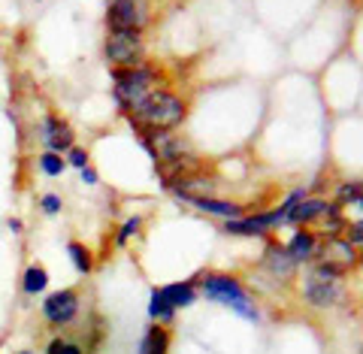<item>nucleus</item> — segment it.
Returning <instances> with one entry per match:
<instances>
[{
	"label": "nucleus",
	"instance_id": "6",
	"mask_svg": "<svg viewBox=\"0 0 363 354\" xmlns=\"http://www.w3.org/2000/svg\"><path fill=\"white\" fill-rule=\"evenodd\" d=\"M106 25L109 31H143L149 25V0H109Z\"/></svg>",
	"mask_w": 363,
	"mask_h": 354
},
{
	"label": "nucleus",
	"instance_id": "27",
	"mask_svg": "<svg viewBox=\"0 0 363 354\" xmlns=\"http://www.w3.org/2000/svg\"><path fill=\"white\" fill-rule=\"evenodd\" d=\"M61 354H85V351H82V345H76V342H64Z\"/></svg>",
	"mask_w": 363,
	"mask_h": 354
},
{
	"label": "nucleus",
	"instance_id": "25",
	"mask_svg": "<svg viewBox=\"0 0 363 354\" xmlns=\"http://www.w3.org/2000/svg\"><path fill=\"white\" fill-rule=\"evenodd\" d=\"M64 342H67V339L55 336V339L49 342V345H45V354H61V351H64Z\"/></svg>",
	"mask_w": 363,
	"mask_h": 354
},
{
	"label": "nucleus",
	"instance_id": "7",
	"mask_svg": "<svg viewBox=\"0 0 363 354\" xmlns=\"http://www.w3.org/2000/svg\"><path fill=\"white\" fill-rule=\"evenodd\" d=\"M79 309H82V303H79V294L73 288H61L43 300V318L52 327H67L79 315Z\"/></svg>",
	"mask_w": 363,
	"mask_h": 354
},
{
	"label": "nucleus",
	"instance_id": "21",
	"mask_svg": "<svg viewBox=\"0 0 363 354\" xmlns=\"http://www.w3.org/2000/svg\"><path fill=\"white\" fill-rule=\"evenodd\" d=\"M64 161H67V167H76V170H85L88 167V152L85 148H79V145H73L70 152L64 155Z\"/></svg>",
	"mask_w": 363,
	"mask_h": 354
},
{
	"label": "nucleus",
	"instance_id": "12",
	"mask_svg": "<svg viewBox=\"0 0 363 354\" xmlns=\"http://www.w3.org/2000/svg\"><path fill=\"white\" fill-rule=\"evenodd\" d=\"M188 203H191V206H197L200 212L221 215V219H240V215H242V206H240V203H227V200H212V197H191Z\"/></svg>",
	"mask_w": 363,
	"mask_h": 354
},
{
	"label": "nucleus",
	"instance_id": "9",
	"mask_svg": "<svg viewBox=\"0 0 363 354\" xmlns=\"http://www.w3.org/2000/svg\"><path fill=\"white\" fill-rule=\"evenodd\" d=\"M324 264H333V267H339V270H348V267H354L357 264V248L348 243L345 236H333L330 243H327V248H324Z\"/></svg>",
	"mask_w": 363,
	"mask_h": 354
},
{
	"label": "nucleus",
	"instance_id": "14",
	"mask_svg": "<svg viewBox=\"0 0 363 354\" xmlns=\"http://www.w3.org/2000/svg\"><path fill=\"white\" fill-rule=\"evenodd\" d=\"M288 255H291V260L294 264H300V260H309L312 255H315V233H309V231H300V233H294V239L288 243Z\"/></svg>",
	"mask_w": 363,
	"mask_h": 354
},
{
	"label": "nucleus",
	"instance_id": "24",
	"mask_svg": "<svg viewBox=\"0 0 363 354\" xmlns=\"http://www.w3.org/2000/svg\"><path fill=\"white\" fill-rule=\"evenodd\" d=\"M345 239L351 245H363V219L357 221V224H351L348 231H345Z\"/></svg>",
	"mask_w": 363,
	"mask_h": 354
},
{
	"label": "nucleus",
	"instance_id": "26",
	"mask_svg": "<svg viewBox=\"0 0 363 354\" xmlns=\"http://www.w3.org/2000/svg\"><path fill=\"white\" fill-rule=\"evenodd\" d=\"M79 173H82V182H88V185H97V170L94 167H85V170H79Z\"/></svg>",
	"mask_w": 363,
	"mask_h": 354
},
{
	"label": "nucleus",
	"instance_id": "3",
	"mask_svg": "<svg viewBox=\"0 0 363 354\" xmlns=\"http://www.w3.org/2000/svg\"><path fill=\"white\" fill-rule=\"evenodd\" d=\"M104 55L112 64V70H130V67L145 64L143 31H109L104 43Z\"/></svg>",
	"mask_w": 363,
	"mask_h": 354
},
{
	"label": "nucleus",
	"instance_id": "10",
	"mask_svg": "<svg viewBox=\"0 0 363 354\" xmlns=\"http://www.w3.org/2000/svg\"><path fill=\"white\" fill-rule=\"evenodd\" d=\"M336 212V206H330L327 200H300L297 206H291V212H288V219L285 221H291V224H309V221H315V219H321V215H333Z\"/></svg>",
	"mask_w": 363,
	"mask_h": 354
},
{
	"label": "nucleus",
	"instance_id": "29",
	"mask_svg": "<svg viewBox=\"0 0 363 354\" xmlns=\"http://www.w3.org/2000/svg\"><path fill=\"white\" fill-rule=\"evenodd\" d=\"M18 354H33V351H28V348H25V351H18Z\"/></svg>",
	"mask_w": 363,
	"mask_h": 354
},
{
	"label": "nucleus",
	"instance_id": "1",
	"mask_svg": "<svg viewBox=\"0 0 363 354\" xmlns=\"http://www.w3.org/2000/svg\"><path fill=\"white\" fill-rule=\"evenodd\" d=\"M128 118L136 131H173L185 121V104H182V97H176L173 91L157 88Z\"/></svg>",
	"mask_w": 363,
	"mask_h": 354
},
{
	"label": "nucleus",
	"instance_id": "17",
	"mask_svg": "<svg viewBox=\"0 0 363 354\" xmlns=\"http://www.w3.org/2000/svg\"><path fill=\"white\" fill-rule=\"evenodd\" d=\"M67 255H70L76 272H82V276H88V272L94 270V255H91L82 243H70V245H67Z\"/></svg>",
	"mask_w": 363,
	"mask_h": 354
},
{
	"label": "nucleus",
	"instance_id": "5",
	"mask_svg": "<svg viewBox=\"0 0 363 354\" xmlns=\"http://www.w3.org/2000/svg\"><path fill=\"white\" fill-rule=\"evenodd\" d=\"M342 272L345 270H339L333 264H318L312 270V276L309 282H306V300H309L312 306H333L339 297H342V288H339V279H342Z\"/></svg>",
	"mask_w": 363,
	"mask_h": 354
},
{
	"label": "nucleus",
	"instance_id": "16",
	"mask_svg": "<svg viewBox=\"0 0 363 354\" xmlns=\"http://www.w3.org/2000/svg\"><path fill=\"white\" fill-rule=\"evenodd\" d=\"M45 288H49V272L40 264H30L25 270V276H21V291L33 297V294H43Z\"/></svg>",
	"mask_w": 363,
	"mask_h": 354
},
{
	"label": "nucleus",
	"instance_id": "22",
	"mask_svg": "<svg viewBox=\"0 0 363 354\" xmlns=\"http://www.w3.org/2000/svg\"><path fill=\"white\" fill-rule=\"evenodd\" d=\"M40 209L45 215H58L64 209V200L58 197V194H43V197H40Z\"/></svg>",
	"mask_w": 363,
	"mask_h": 354
},
{
	"label": "nucleus",
	"instance_id": "4",
	"mask_svg": "<svg viewBox=\"0 0 363 354\" xmlns=\"http://www.w3.org/2000/svg\"><path fill=\"white\" fill-rule=\"evenodd\" d=\"M203 294L212 297V300H218L224 306H230V309H236L242 318H248V321H257V309L252 303V297H248L242 291V284L230 279V276H206L203 279Z\"/></svg>",
	"mask_w": 363,
	"mask_h": 354
},
{
	"label": "nucleus",
	"instance_id": "18",
	"mask_svg": "<svg viewBox=\"0 0 363 354\" xmlns=\"http://www.w3.org/2000/svg\"><path fill=\"white\" fill-rule=\"evenodd\" d=\"M149 315L155 318V321H173L176 318V309L173 306H169L164 297H161V291H152V297H149Z\"/></svg>",
	"mask_w": 363,
	"mask_h": 354
},
{
	"label": "nucleus",
	"instance_id": "13",
	"mask_svg": "<svg viewBox=\"0 0 363 354\" xmlns=\"http://www.w3.org/2000/svg\"><path fill=\"white\" fill-rule=\"evenodd\" d=\"M167 351H169V333L161 324H152L140 342V354H167Z\"/></svg>",
	"mask_w": 363,
	"mask_h": 354
},
{
	"label": "nucleus",
	"instance_id": "19",
	"mask_svg": "<svg viewBox=\"0 0 363 354\" xmlns=\"http://www.w3.org/2000/svg\"><path fill=\"white\" fill-rule=\"evenodd\" d=\"M37 167L43 170L45 176H61L64 170H67V161H64V155H55V152H43L40 157H37Z\"/></svg>",
	"mask_w": 363,
	"mask_h": 354
},
{
	"label": "nucleus",
	"instance_id": "2",
	"mask_svg": "<svg viewBox=\"0 0 363 354\" xmlns=\"http://www.w3.org/2000/svg\"><path fill=\"white\" fill-rule=\"evenodd\" d=\"M164 82V73L152 64H140L130 70H112V97L121 112H130L143 104L149 94H155Z\"/></svg>",
	"mask_w": 363,
	"mask_h": 354
},
{
	"label": "nucleus",
	"instance_id": "28",
	"mask_svg": "<svg viewBox=\"0 0 363 354\" xmlns=\"http://www.w3.org/2000/svg\"><path fill=\"white\" fill-rule=\"evenodd\" d=\"M6 227H9L13 233H21V221H18V219H9V221H6Z\"/></svg>",
	"mask_w": 363,
	"mask_h": 354
},
{
	"label": "nucleus",
	"instance_id": "15",
	"mask_svg": "<svg viewBox=\"0 0 363 354\" xmlns=\"http://www.w3.org/2000/svg\"><path fill=\"white\" fill-rule=\"evenodd\" d=\"M267 267L276 272L279 279H291V272H294V267H297V264H294L291 255H288V251L281 248V245H272V248L267 251Z\"/></svg>",
	"mask_w": 363,
	"mask_h": 354
},
{
	"label": "nucleus",
	"instance_id": "23",
	"mask_svg": "<svg viewBox=\"0 0 363 354\" xmlns=\"http://www.w3.org/2000/svg\"><path fill=\"white\" fill-rule=\"evenodd\" d=\"M360 194H363V185H360V182H351V185H342V191H339V200H342V203H348V200L354 203Z\"/></svg>",
	"mask_w": 363,
	"mask_h": 354
},
{
	"label": "nucleus",
	"instance_id": "11",
	"mask_svg": "<svg viewBox=\"0 0 363 354\" xmlns=\"http://www.w3.org/2000/svg\"><path fill=\"white\" fill-rule=\"evenodd\" d=\"M157 291H161V297L173 306V309H185V306H191L197 300V284L194 282H173V284L157 288Z\"/></svg>",
	"mask_w": 363,
	"mask_h": 354
},
{
	"label": "nucleus",
	"instance_id": "20",
	"mask_svg": "<svg viewBox=\"0 0 363 354\" xmlns=\"http://www.w3.org/2000/svg\"><path fill=\"white\" fill-rule=\"evenodd\" d=\"M140 224H143L140 215H133V219L124 221V224L118 227V233H116V245H118V248H121V245H128L130 239H133L136 233H140Z\"/></svg>",
	"mask_w": 363,
	"mask_h": 354
},
{
	"label": "nucleus",
	"instance_id": "8",
	"mask_svg": "<svg viewBox=\"0 0 363 354\" xmlns=\"http://www.w3.org/2000/svg\"><path fill=\"white\" fill-rule=\"evenodd\" d=\"M40 136H43L45 152H55V155H67L76 145V133L61 116H45L43 128H40Z\"/></svg>",
	"mask_w": 363,
	"mask_h": 354
}]
</instances>
